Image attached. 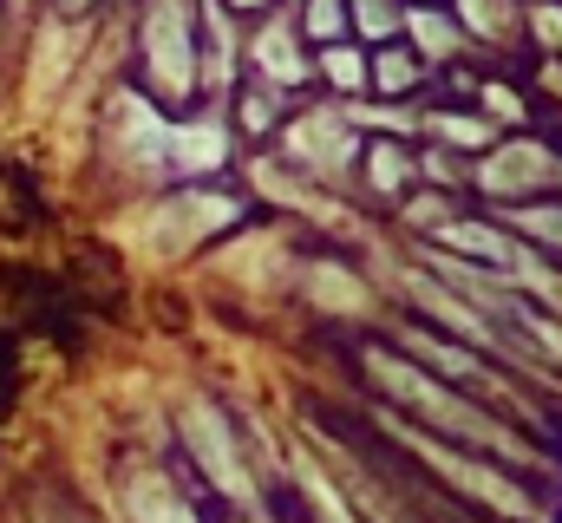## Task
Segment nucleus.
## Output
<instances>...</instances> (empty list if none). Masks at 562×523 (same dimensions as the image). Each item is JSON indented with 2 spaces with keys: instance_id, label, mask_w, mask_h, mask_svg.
Here are the masks:
<instances>
[{
  "instance_id": "nucleus-10",
  "label": "nucleus",
  "mask_w": 562,
  "mask_h": 523,
  "mask_svg": "<svg viewBox=\"0 0 562 523\" xmlns=\"http://www.w3.org/2000/svg\"><path fill=\"white\" fill-rule=\"evenodd\" d=\"M347 7H353V40H367V46H380L406 26V0H347Z\"/></svg>"
},
{
  "instance_id": "nucleus-11",
  "label": "nucleus",
  "mask_w": 562,
  "mask_h": 523,
  "mask_svg": "<svg viewBox=\"0 0 562 523\" xmlns=\"http://www.w3.org/2000/svg\"><path fill=\"white\" fill-rule=\"evenodd\" d=\"M413 7H431V0H413Z\"/></svg>"
},
{
  "instance_id": "nucleus-9",
  "label": "nucleus",
  "mask_w": 562,
  "mask_h": 523,
  "mask_svg": "<svg viewBox=\"0 0 562 523\" xmlns=\"http://www.w3.org/2000/svg\"><path fill=\"white\" fill-rule=\"evenodd\" d=\"M294 20H301L307 46H327V40H347L353 33V7L347 0H294Z\"/></svg>"
},
{
  "instance_id": "nucleus-3",
  "label": "nucleus",
  "mask_w": 562,
  "mask_h": 523,
  "mask_svg": "<svg viewBox=\"0 0 562 523\" xmlns=\"http://www.w3.org/2000/svg\"><path fill=\"white\" fill-rule=\"evenodd\" d=\"M431 79H438V66L406 33L367 46V99H419V92H431Z\"/></svg>"
},
{
  "instance_id": "nucleus-4",
  "label": "nucleus",
  "mask_w": 562,
  "mask_h": 523,
  "mask_svg": "<svg viewBox=\"0 0 562 523\" xmlns=\"http://www.w3.org/2000/svg\"><path fill=\"white\" fill-rule=\"evenodd\" d=\"M288 112H294V92H281L276 79H262V73L243 66V79H236V131L249 144H276Z\"/></svg>"
},
{
  "instance_id": "nucleus-1",
  "label": "nucleus",
  "mask_w": 562,
  "mask_h": 523,
  "mask_svg": "<svg viewBox=\"0 0 562 523\" xmlns=\"http://www.w3.org/2000/svg\"><path fill=\"white\" fill-rule=\"evenodd\" d=\"M249 73L276 79L281 92H294V99L314 86V46H307L294 7H262L249 20Z\"/></svg>"
},
{
  "instance_id": "nucleus-6",
  "label": "nucleus",
  "mask_w": 562,
  "mask_h": 523,
  "mask_svg": "<svg viewBox=\"0 0 562 523\" xmlns=\"http://www.w3.org/2000/svg\"><path fill=\"white\" fill-rule=\"evenodd\" d=\"M314 86L327 92V99H340V105H360L367 99V40H327V46H314Z\"/></svg>"
},
{
  "instance_id": "nucleus-2",
  "label": "nucleus",
  "mask_w": 562,
  "mask_h": 523,
  "mask_svg": "<svg viewBox=\"0 0 562 523\" xmlns=\"http://www.w3.org/2000/svg\"><path fill=\"white\" fill-rule=\"evenodd\" d=\"M353 183H360L380 210H400V203L425 183L419 144H413L406 131H367V137H360V157H353Z\"/></svg>"
},
{
  "instance_id": "nucleus-8",
  "label": "nucleus",
  "mask_w": 562,
  "mask_h": 523,
  "mask_svg": "<svg viewBox=\"0 0 562 523\" xmlns=\"http://www.w3.org/2000/svg\"><path fill=\"white\" fill-rule=\"evenodd\" d=\"M497 216H504V223H510V230H517V236H524V243H530V249H537L543 262H557V268H562V197L504 203Z\"/></svg>"
},
{
  "instance_id": "nucleus-5",
  "label": "nucleus",
  "mask_w": 562,
  "mask_h": 523,
  "mask_svg": "<svg viewBox=\"0 0 562 523\" xmlns=\"http://www.w3.org/2000/svg\"><path fill=\"white\" fill-rule=\"evenodd\" d=\"M400 33L419 46L438 73H445V66H458V59L471 53V33H464V20H458L445 0H431V7H413V0H406V26H400Z\"/></svg>"
},
{
  "instance_id": "nucleus-7",
  "label": "nucleus",
  "mask_w": 562,
  "mask_h": 523,
  "mask_svg": "<svg viewBox=\"0 0 562 523\" xmlns=\"http://www.w3.org/2000/svg\"><path fill=\"white\" fill-rule=\"evenodd\" d=\"M445 7L464 20L471 46H510V40H524V0H445Z\"/></svg>"
}]
</instances>
